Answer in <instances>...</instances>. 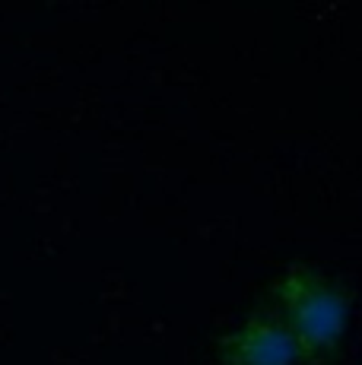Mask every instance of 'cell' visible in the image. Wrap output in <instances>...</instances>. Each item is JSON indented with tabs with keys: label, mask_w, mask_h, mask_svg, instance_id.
Segmentation results:
<instances>
[{
	"label": "cell",
	"mask_w": 362,
	"mask_h": 365,
	"mask_svg": "<svg viewBox=\"0 0 362 365\" xmlns=\"http://www.w3.org/2000/svg\"><path fill=\"white\" fill-rule=\"evenodd\" d=\"M274 314L296 336L302 356L331 353L346 331V299L311 267H292L274 286Z\"/></svg>",
	"instance_id": "obj_1"
},
{
	"label": "cell",
	"mask_w": 362,
	"mask_h": 365,
	"mask_svg": "<svg viewBox=\"0 0 362 365\" xmlns=\"http://www.w3.org/2000/svg\"><path fill=\"white\" fill-rule=\"evenodd\" d=\"M302 346L274 312L254 314L222 343L226 365H299Z\"/></svg>",
	"instance_id": "obj_2"
}]
</instances>
